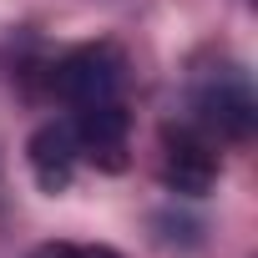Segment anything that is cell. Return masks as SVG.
I'll use <instances>...</instances> for the list:
<instances>
[{"label": "cell", "mask_w": 258, "mask_h": 258, "mask_svg": "<svg viewBox=\"0 0 258 258\" xmlns=\"http://www.w3.org/2000/svg\"><path fill=\"white\" fill-rule=\"evenodd\" d=\"M31 258H121V253L96 248V243H41Z\"/></svg>", "instance_id": "cell-5"}, {"label": "cell", "mask_w": 258, "mask_h": 258, "mask_svg": "<svg viewBox=\"0 0 258 258\" xmlns=\"http://www.w3.org/2000/svg\"><path fill=\"white\" fill-rule=\"evenodd\" d=\"M218 177V142L208 132H198L192 121H177L162 132V182L187 192V198H203Z\"/></svg>", "instance_id": "cell-3"}, {"label": "cell", "mask_w": 258, "mask_h": 258, "mask_svg": "<svg viewBox=\"0 0 258 258\" xmlns=\"http://www.w3.org/2000/svg\"><path fill=\"white\" fill-rule=\"evenodd\" d=\"M51 86H56V96L66 101V111L126 101V56H121L111 41L76 46V51L61 56V66L51 71Z\"/></svg>", "instance_id": "cell-1"}, {"label": "cell", "mask_w": 258, "mask_h": 258, "mask_svg": "<svg viewBox=\"0 0 258 258\" xmlns=\"http://www.w3.org/2000/svg\"><path fill=\"white\" fill-rule=\"evenodd\" d=\"M187 121L198 132H208L218 147L223 142H243L253 132V86L238 66H223V71H208L198 86H192V111Z\"/></svg>", "instance_id": "cell-2"}, {"label": "cell", "mask_w": 258, "mask_h": 258, "mask_svg": "<svg viewBox=\"0 0 258 258\" xmlns=\"http://www.w3.org/2000/svg\"><path fill=\"white\" fill-rule=\"evenodd\" d=\"M81 167V147H76V132H71V121H46L41 132L31 137V172L46 192H66L71 177Z\"/></svg>", "instance_id": "cell-4"}]
</instances>
